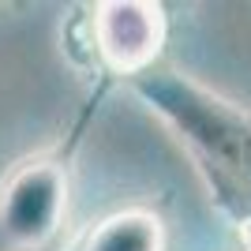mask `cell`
Masks as SVG:
<instances>
[{
    "label": "cell",
    "mask_w": 251,
    "mask_h": 251,
    "mask_svg": "<svg viewBox=\"0 0 251 251\" xmlns=\"http://www.w3.org/2000/svg\"><path fill=\"white\" fill-rule=\"evenodd\" d=\"M165 34L169 23L161 4L109 0L86 8V15L75 23V49L94 68L98 90H109V83L127 86L131 79L157 68Z\"/></svg>",
    "instance_id": "cell-3"
},
{
    "label": "cell",
    "mask_w": 251,
    "mask_h": 251,
    "mask_svg": "<svg viewBox=\"0 0 251 251\" xmlns=\"http://www.w3.org/2000/svg\"><path fill=\"white\" fill-rule=\"evenodd\" d=\"M127 90L176 135L210 191V202L251 244V113L173 68H150Z\"/></svg>",
    "instance_id": "cell-1"
},
{
    "label": "cell",
    "mask_w": 251,
    "mask_h": 251,
    "mask_svg": "<svg viewBox=\"0 0 251 251\" xmlns=\"http://www.w3.org/2000/svg\"><path fill=\"white\" fill-rule=\"evenodd\" d=\"M68 251H165V225L154 210H116L90 225Z\"/></svg>",
    "instance_id": "cell-4"
},
{
    "label": "cell",
    "mask_w": 251,
    "mask_h": 251,
    "mask_svg": "<svg viewBox=\"0 0 251 251\" xmlns=\"http://www.w3.org/2000/svg\"><path fill=\"white\" fill-rule=\"evenodd\" d=\"M98 101L101 98L86 105L68 143L23 157L0 176V251H56L72 195V150Z\"/></svg>",
    "instance_id": "cell-2"
},
{
    "label": "cell",
    "mask_w": 251,
    "mask_h": 251,
    "mask_svg": "<svg viewBox=\"0 0 251 251\" xmlns=\"http://www.w3.org/2000/svg\"><path fill=\"white\" fill-rule=\"evenodd\" d=\"M244 251H251V244H248V248H244Z\"/></svg>",
    "instance_id": "cell-5"
}]
</instances>
